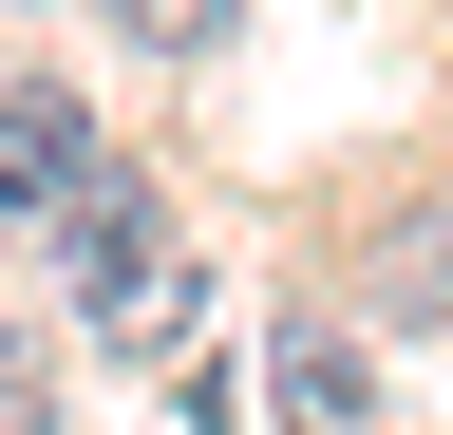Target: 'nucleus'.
<instances>
[{
    "instance_id": "4",
    "label": "nucleus",
    "mask_w": 453,
    "mask_h": 435,
    "mask_svg": "<svg viewBox=\"0 0 453 435\" xmlns=\"http://www.w3.org/2000/svg\"><path fill=\"white\" fill-rule=\"evenodd\" d=\"M396 322H453V228H416V246H396V284H378Z\"/></svg>"
},
{
    "instance_id": "2",
    "label": "nucleus",
    "mask_w": 453,
    "mask_h": 435,
    "mask_svg": "<svg viewBox=\"0 0 453 435\" xmlns=\"http://www.w3.org/2000/svg\"><path fill=\"white\" fill-rule=\"evenodd\" d=\"M95 171V133H76V95H0V208H57Z\"/></svg>"
},
{
    "instance_id": "5",
    "label": "nucleus",
    "mask_w": 453,
    "mask_h": 435,
    "mask_svg": "<svg viewBox=\"0 0 453 435\" xmlns=\"http://www.w3.org/2000/svg\"><path fill=\"white\" fill-rule=\"evenodd\" d=\"M113 38H151V58H189V38H226V0H113Z\"/></svg>"
},
{
    "instance_id": "1",
    "label": "nucleus",
    "mask_w": 453,
    "mask_h": 435,
    "mask_svg": "<svg viewBox=\"0 0 453 435\" xmlns=\"http://www.w3.org/2000/svg\"><path fill=\"white\" fill-rule=\"evenodd\" d=\"M57 228H76V284H95V322H113V341H189V246H170L151 228V190L133 171H76V190H57Z\"/></svg>"
},
{
    "instance_id": "6",
    "label": "nucleus",
    "mask_w": 453,
    "mask_h": 435,
    "mask_svg": "<svg viewBox=\"0 0 453 435\" xmlns=\"http://www.w3.org/2000/svg\"><path fill=\"white\" fill-rule=\"evenodd\" d=\"M0 435H57V360L38 341H0Z\"/></svg>"
},
{
    "instance_id": "3",
    "label": "nucleus",
    "mask_w": 453,
    "mask_h": 435,
    "mask_svg": "<svg viewBox=\"0 0 453 435\" xmlns=\"http://www.w3.org/2000/svg\"><path fill=\"white\" fill-rule=\"evenodd\" d=\"M283 416H303V435H359V360H340V322H283Z\"/></svg>"
}]
</instances>
